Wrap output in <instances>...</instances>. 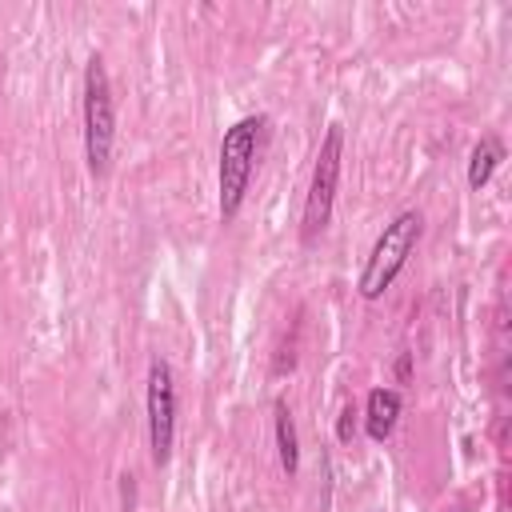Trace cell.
<instances>
[{
  "mask_svg": "<svg viewBox=\"0 0 512 512\" xmlns=\"http://www.w3.org/2000/svg\"><path fill=\"white\" fill-rule=\"evenodd\" d=\"M420 232H424V216H420L416 208H404V212H396V216L384 224V232L376 236L368 260H364V268H360V280H356L360 300H380V296L392 288V280L404 272L408 256L416 252Z\"/></svg>",
  "mask_w": 512,
  "mask_h": 512,
  "instance_id": "cell-1",
  "label": "cell"
},
{
  "mask_svg": "<svg viewBox=\"0 0 512 512\" xmlns=\"http://www.w3.org/2000/svg\"><path fill=\"white\" fill-rule=\"evenodd\" d=\"M264 116H244L236 120L224 140H220V168H216V184H220V220H236L248 184H252V168L260 156V140H264Z\"/></svg>",
  "mask_w": 512,
  "mask_h": 512,
  "instance_id": "cell-2",
  "label": "cell"
},
{
  "mask_svg": "<svg viewBox=\"0 0 512 512\" xmlns=\"http://www.w3.org/2000/svg\"><path fill=\"white\" fill-rule=\"evenodd\" d=\"M116 144V100L104 56H92L84 68V156L92 176H108Z\"/></svg>",
  "mask_w": 512,
  "mask_h": 512,
  "instance_id": "cell-3",
  "label": "cell"
},
{
  "mask_svg": "<svg viewBox=\"0 0 512 512\" xmlns=\"http://www.w3.org/2000/svg\"><path fill=\"white\" fill-rule=\"evenodd\" d=\"M340 156H344V128L328 124L324 144H320L316 164H312V184H308V196H304V220H300V240L304 244H312L332 220V200H336V188H340Z\"/></svg>",
  "mask_w": 512,
  "mask_h": 512,
  "instance_id": "cell-4",
  "label": "cell"
},
{
  "mask_svg": "<svg viewBox=\"0 0 512 512\" xmlns=\"http://www.w3.org/2000/svg\"><path fill=\"white\" fill-rule=\"evenodd\" d=\"M172 440H176V384L168 360L156 356L148 364V448L156 468L172 460Z\"/></svg>",
  "mask_w": 512,
  "mask_h": 512,
  "instance_id": "cell-5",
  "label": "cell"
},
{
  "mask_svg": "<svg viewBox=\"0 0 512 512\" xmlns=\"http://www.w3.org/2000/svg\"><path fill=\"white\" fill-rule=\"evenodd\" d=\"M396 420H400V392L396 388H372L368 404H364V432H368V440L384 444L392 436Z\"/></svg>",
  "mask_w": 512,
  "mask_h": 512,
  "instance_id": "cell-6",
  "label": "cell"
},
{
  "mask_svg": "<svg viewBox=\"0 0 512 512\" xmlns=\"http://www.w3.org/2000/svg\"><path fill=\"white\" fill-rule=\"evenodd\" d=\"M272 424H276V452H280V468L288 476H296L300 468V440H296V424H292V412L284 400L272 404Z\"/></svg>",
  "mask_w": 512,
  "mask_h": 512,
  "instance_id": "cell-7",
  "label": "cell"
},
{
  "mask_svg": "<svg viewBox=\"0 0 512 512\" xmlns=\"http://www.w3.org/2000/svg\"><path fill=\"white\" fill-rule=\"evenodd\" d=\"M500 160H504V144L496 136H480L476 148H472V156H468V188L480 192L492 180V172L500 168Z\"/></svg>",
  "mask_w": 512,
  "mask_h": 512,
  "instance_id": "cell-8",
  "label": "cell"
},
{
  "mask_svg": "<svg viewBox=\"0 0 512 512\" xmlns=\"http://www.w3.org/2000/svg\"><path fill=\"white\" fill-rule=\"evenodd\" d=\"M120 508L124 512H136V476L132 472L120 476Z\"/></svg>",
  "mask_w": 512,
  "mask_h": 512,
  "instance_id": "cell-9",
  "label": "cell"
},
{
  "mask_svg": "<svg viewBox=\"0 0 512 512\" xmlns=\"http://www.w3.org/2000/svg\"><path fill=\"white\" fill-rule=\"evenodd\" d=\"M352 432H356V408L348 404V408L340 412V424H336V436H340V440L348 444V440H352Z\"/></svg>",
  "mask_w": 512,
  "mask_h": 512,
  "instance_id": "cell-10",
  "label": "cell"
},
{
  "mask_svg": "<svg viewBox=\"0 0 512 512\" xmlns=\"http://www.w3.org/2000/svg\"><path fill=\"white\" fill-rule=\"evenodd\" d=\"M408 368H412V364H408V352H404V356L396 360V376H400V380H408Z\"/></svg>",
  "mask_w": 512,
  "mask_h": 512,
  "instance_id": "cell-11",
  "label": "cell"
}]
</instances>
